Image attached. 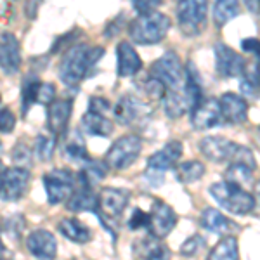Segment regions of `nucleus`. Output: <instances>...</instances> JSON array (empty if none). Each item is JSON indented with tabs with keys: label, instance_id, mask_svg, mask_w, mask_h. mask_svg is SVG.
Returning a JSON list of instances; mask_svg holds the SVG:
<instances>
[{
	"label": "nucleus",
	"instance_id": "f257e3e1",
	"mask_svg": "<svg viewBox=\"0 0 260 260\" xmlns=\"http://www.w3.org/2000/svg\"><path fill=\"white\" fill-rule=\"evenodd\" d=\"M104 56L103 47H90L87 44H78L68 47L59 62V78L64 85H78L89 75L95 62Z\"/></svg>",
	"mask_w": 260,
	"mask_h": 260
},
{
	"label": "nucleus",
	"instance_id": "f03ea898",
	"mask_svg": "<svg viewBox=\"0 0 260 260\" xmlns=\"http://www.w3.org/2000/svg\"><path fill=\"white\" fill-rule=\"evenodd\" d=\"M200 151L205 158H208L213 163H245L251 169H257L253 153L245 146L236 144L225 137H205L200 141Z\"/></svg>",
	"mask_w": 260,
	"mask_h": 260
},
{
	"label": "nucleus",
	"instance_id": "7ed1b4c3",
	"mask_svg": "<svg viewBox=\"0 0 260 260\" xmlns=\"http://www.w3.org/2000/svg\"><path fill=\"white\" fill-rule=\"evenodd\" d=\"M172 26L169 16L161 12H149V14H139L128 26V37L132 42L139 45H153L161 42L167 37Z\"/></svg>",
	"mask_w": 260,
	"mask_h": 260
},
{
	"label": "nucleus",
	"instance_id": "20e7f679",
	"mask_svg": "<svg viewBox=\"0 0 260 260\" xmlns=\"http://www.w3.org/2000/svg\"><path fill=\"white\" fill-rule=\"evenodd\" d=\"M208 192L222 208H225L234 215H248L255 210V205H257L255 196L250 191L234 186L228 180L212 184L208 187Z\"/></svg>",
	"mask_w": 260,
	"mask_h": 260
},
{
	"label": "nucleus",
	"instance_id": "39448f33",
	"mask_svg": "<svg viewBox=\"0 0 260 260\" xmlns=\"http://www.w3.org/2000/svg\"><path fill=\"white\" fill-rule=\"evenodd\" d=\"M142 151V139L139 136H134V134H127V136L120 137L113 142V146L108 149L106 153V161L108 167L115 170H125L132 165L134 161L139 158Z\"/></svg>",
	"mask_w": 260,
	"mask_h": 260
},
{
	"label": "nucleus",
	"instance_id": "423d86ee",
	"mask_svg": "<svg viewBox=\"0 0 260 260\" xmlns=\"http://www.w3.org/2000/svg\"><path fill=\"white\" fill-rule=\"evenodd\" d=\"M151 77L158 78L167 90H179L184 82V64L175 52H165L151 64Z\"/></svg>",
	"mask_w": 260,
	"mask_h": 260
},
{
	"label": "nucleus",
	"instance_id": "0eeeda50",
	"mask_svg": "<svg viewBox=\"0 0 260 260\" xmlns=\"http://www.w3.org/2000/svg\"><path fill=\"white\" fill-rule=\"evenodd\" d=\"M208 14V0H180L177 19L180 30L187 37H196L203 30Z\"/></svg>",
	"mask_w": 260,
	"mask_h": 260
},
{
	"label": "nucleus",
	"instance_id": "6e6552de",
	"mask_svg": "<svg viewBox=\"0 0 260 260\" xmlns=\"http://www.w3.org/2000/svg\"><path fill=\"white\" fill-rule=\"evenodd\" d=\"M49 205H59L70 198L77 186V177L66 169H54L42 177Z\"/></svg>",
	"mask_w": 260,
	"mask_h": 260
},
{
	"label": "nucleus",
	"instance_id": "1a4fd4ad",
	"mask_svg": "<svg viewBox=\"0 0 260 260\" xmlns=\"http://www.w3.org/2000/svg\"><path fill=\"white\" fill-rule=\"evenodd\" d=\"M115 120L123 127H136L149 120L151 108L136 95H123L113 108Z\"/></svg>",
	"mask_w": 260,
	"mask_h": 260
},
{
	"label": "nucleus",
	"instance_id": "9d476101",
	"mask_svg": "<svg viewBox=\"0 0 260 260\" xmlns=\"http://www.w3.org/2000/svg\"><path fill=\"white\" fill-rule=\"evenodd\" d=\"M31 174L24 167H11L6 169L0 186V198L6 201H18L26 194L28 186H30Z\"/></svg>",
	"mask_w": 260,
	"mask_h": 260
},
{
	"label": "nucleus",
	"instance_id": "9b49d317",
	"mask_svg": "<svg viewBox=\"0 0 260 260\" xmlns=\"http://www.w3.org/2000/svg\"><path fill=\"white\" fill-rule=\"evenodd\" d=\"M148 215H149V224H148L149 234L160 238V240L167 238L172 231H174V228L177 225V219H179L174 208L161 200H154L153 207H151V212Z\"/></svg>",
	"mask_w": 260,
	"mask_h": 260
},
{
	"label": "nucleus",
	"instance_id": "f8f14e48",
	"mask_svg": "<svg viewBox=\"0 0 260 260\" xmlns=\"http://www.w3.org/2000/svg\"><path fill=\"white\" fill-rule=\"evenodd\" d=\"M130 200V192L121 187H104L98 196V208L99 215H103V219H118L127 208Z\"/></svg>",
	"mask_w": 260,
	"mask_h": 260
},
{
	"label": "nucleus",
	"instance_id": "ddd939ff",
	"mask_svg": "<svg viewBox=\"0 0 260 260\" xmlns=\"http://www.w3.org/2000/svg\"><path fill=\"white\" fill-rule=\"evenodd\" d=\"M215 66L220 77L224 78H238L243 75L246 68V61L243 56L233 50L225 44L215 45Z\"/></svg>",
	"mask_w": 260,
	"mask_h": 260
},
{
	"label": "nucleus",
	"instance_id": "4468645a",
	"mask_svg": "<svg viewBox=\"0 0 260 260\" xmlns=\"http://www.w3.org/2000/svg\"><path fill=\"white\" fill-rule=\"evenodd\" d=\"M71 111H73V101L71 99H54L47 104V128L54 137L59 139L64 136L68 128Z\"/></svg>",
	"mask_w": 260,
	"mask_h": 260
},
{
	"label": "nucleus",
	"instance_id": "2eb2a0df",
	"mask_svg": "<svg viewBox=\"0 0 260 260\" xmlns=\"http://www.w3.org/2000/svg\"><path fill=\"white\" fill-rule=\"evenodd\" d=\"M222 121L220 106L217 99L200 101L191 111V123L196 130H210Z\"/></svg>",
	"mask_w": 260,
	"mask_h": 260
},
{
	"label": "nucleus",
	"instance_id": "dca6fc26",
	"mask_svg": "<svg viewBox=\"0 0 260 260\" xmlns=\"http://www.w3.org/2000/svg\"><path fill=\"white\" fill-rule=\"evenodd\" d=\"M220 115L225 123L240 125L248 120V104L243 95H238L234 92H225L219 99Z\"/></svg>",
	"mask_w": 260,
	"mask_h": 260
},
{
	"label": "nucleus",
	"instance_id": "f3484780",
	"mask_svg": "<svg viewBox=\"0 0 260 260\" xmlns=\"http://www.w3.org/2000/svg\"><path fill=\"white\" fill-rule=\"evenodd\" d=\"M21 68V45L12 33L0 35V70L6 75L18 73Z\"/></svg>",
	"mask_w": 260,
	"mask_h": 260
},
{
	"label": "nucleus",
	"instance_id": "a211bd4d",
	"mask_svg": "<svg viewBox=\"0 0 260 260\" xmlns=\"http://www.w3.org/2000/svg\"><path fill=\"white\" fill-rule=\"evenodd\" d=\"M26 248L37 258H54L57 253V241L50 231L37 229L28 234Z\"/></svg>",
	"mask_w": 260,
	"mask_h": 260
},
{
	"label": "nucleus",
	"instance_id": "6ab92c4d",
	"mask_svg": "<svg viewBox=\"0 0 260 260\" xmlns=\"http://www.w3.org/2000/svg\"><path fill=\"white\" fill-rule=\"evenodd\" d=\"M182 142L180 141H170L169 144H165L160 151H156L154 154H151L148 160V169L156 170L165 174L167 170L175 169L177 161L182 156Z\"/></svg>",
	"mask_w": 260,
	"mask_h": 260
},
{
	"label": "nucleus",
	"instance_id": "aec40b11",
	"mask_svg": "<svg viewBox=\"0 0 260 260\" xmlns=\"http://www.w3.org/2000/svg\"><path fill=\"white\" fill-rule=\"evenodd\" d=\"M116 57H118V77L121 78L134 77L142 68L141 56L127 40L118 44V47H116Z\"/></svg>",
	"mask_w": 260,
	"mask_h": 260
},
{
	"label": "nucleus",
	"instance_id": "412c9836",
	"mask_svg": "<svg viewBox=\"0 0 260 260\" xmlns=\"http://www.w3.org/2000/svg\"><path fill=\"white\" fill-rule=\"evenodd\" d=\"M66 208L70 212L80 213V212H98V194L92 191V187L80 186L75 187L70 198L66 200Z\"/></svg>",
	"mask_w": 260,
	"mask_h": 260
},
{
	"label": "nucleus",
	"instance_id": "4be33fe9",
	"mask_svg": "<svg viewBox=\"0 0 260 260\" xmlns=\"http://www.w3.org/2000/svg\"><path fill=\"white\" fill-rule=\"evenodd\" d=\"M82 128L85 134L94 137H110L115 128V123L108 118L104 113H98L89 110L82 116Z\"/></svg>",
	"mask_w": 260,
	"mask_h": 260
},
{
	"label": "nucleus",
	"instance_id": "5701e85b",
	"mask_svg": "<svg viewBox=\"0 0 260 260\" xmlns=\"http://www.w3.org/2000/svg\"><path fill=\"white\" fill-rule=\"evenodd\" d=\"M57 229L64 238H68L70 241L73 243H89L92 240V231L89 225H85L83 222H80L75 217H70V219H62L57 224Z\"/></svg>",
	"mask_w": 260,
	"mask_h": 260
},
{
	"label": "nucleus",
	"instance_id": "b1692460",
	"mask_svg": "<svg viewBox=\"0 0 260 260\" xmlns=\"http://www.w3.org/2000/svg\"><path fill=\"white\" fill-rule=\"evenodd\" d=\"M134 255L141 258H169L170 257V251L165 248V246L160 243V238L149 236L142 238L141 241H137V245L134 246Z\"/></svg>",
	"mask_w": 260,
	"mask_h": 260
},
{
	"label": "nucleus",
	"instance_id": "393cba45",
	"mask_svg": "<svg viewBox=\"0 0 260 260\" xmlns=\"http://www.w3.org/2000/svg\"><path fill=\"white\" fill-rule=\"evenodd\" d=\"M253 170L251 167L245 165V163H231L228 167V170L224 172V180L234 184L238 187H243V189H251L255 184V177H253Z\"/></svg>",
	"mask_w": 260,
	"mask_h": 260
},
{
	"label": "nucleus",
	"instance_id": "a878e982",
	"mask_svg": "<svg viewBox=\"0 0 260 260\" xmlns=\"http://www.w3.org/2000/svg\"><path fill=\"white\" fill-rule=\"evenodd\" d=\"M106 175H108L106 161L92 160L90 158L87 163H83V169L80 170V174H78L77 182L80 184V186L94 187L95 184H99Z\"/></svg>",
	"mask_w": 260,
	"mask_h": 260
},
{
	"label": "nucleus",
	"instance_id": "bb28decb",
	"mask_svg": "<svg viewBox=\"0 0 260 260\" xmlns=\"http://www.w3.org/2000/svg\"><path fill=\"white\" fill-rule=\"evenodd\" d=\"M163 110L169 118H180L186 113H189L186 98L182 94V87L179 90H167L163 95Z\"/></svg>",
	"mask_w": 260,
	"mask_h": 260
},
{
	"label": "nucleus",
	"instance_id": "cd10ccee",
	"mask_svg": "<svg viewBox=\"0 0 260 260\" xmlns=\"http://www.w3.org/2000/svg\"><path fill=\"white\" fill-rule=\"evenodd\" d=\"M238 14H240V0H215V6H213V23L219 28L225 26Z\"/></svg>",
	"mask_w": 260,
	"mask_h": 260
},
{
	"label": "nucleus",
	"instance_id": "c85d7f7f",
	"mask_svg": "<svg viewBox=\"0 0 260 260\" xmlns=\"http://www.w3.org/2000/svg\"><path fill=\"white\" fill-rule=\"evenodd\" d=\"M210 260H238L240 250H238V240L234 236H225L217 243V246L208 253Z\"/></svg>",
	"mask_w": 260,
	"mask_h": 260
},
{
	"label": "nucleus",
	"instance_id": "c756f323",
	"mask_svg": "<svg viewBox=\"0 0 260 260\" xmlns=\"http://www.w3.org/2000/svg\"><path fill=\"white\" fill-rule=\"evenodd\" d=\"M175 177L179 182L182 184H191L200 180L205 175V165L201 161L189 160V161H182L180 165H175Z\"/></svg>",
	"mask_w": 260,
	"mask_h": 260
},
{
	"label": "nucleus",
	"instance_id": "7c9ffc66",
	"mask_svg": "<svg viewBox=\"0 0 260 260\" xmlns=\"http://www.w3.org/2000/svg\"><path fill=\"white\" fill-rule=\"evenodd\" d=\"M200 222L205 229L215 234H224L229 228L228 219L219 210H215V208H205L203 213H201Z\"/></svg>",
	"mask_w": 260,
	"mask_h": 260
},
{
	"label": "nucleus",
	"instance_id": "2f4dec72",
	"mask_svg": "<svg viewBox=\"0 0 260 260\" xmlns=\"http://www.w3.org/2000/svg\"><path fill=\"white\" fill-rule=\"evenodd\" d=\"M40 80L31 75V77H26L23 82V115H26L28 110L31 108V104L37 103V90H39Z\"/></svg>",
	"mask_w": 260,
	"mask_h": 260
},
{
	"label": "nucleus",
	"instance_id": "473e14b6",
	"mask_svg": "<svg viewBox=\"0 0 260 260\" xmlns=\"http://www.w3.org/2000/svg\"><path fill=\"white\" fill-rule=\"evenodd\" d=\"M64 151H66V156L75 163H87L90 160L89 153H87V149H85V144L82 142L80 137H73V139L66 144Z\"/></svg>",
	"mask_w": 260,
	"mask_h": 260
},
{
	"label": "nucleus",
	"instance_id": "72a5a7b5",
	"mask_svg": "<svg viewBox=\"0 0 260 260\" xmlns=\"http://www.w3.org/2000/svg\"><path fill=\"white\" fill-rule=\"evenodd\" d=\"M56 141L57 137H49V136H39L35 141V154L37 158L42 161L45 160H50L52 158V153H54V148H56Z\"/></svg>",
	"mask_w": 260,
	"mask_h": 260
},
{
	"label": "nucleus",
	"instance_id": "f704fd0d",
	"mask_svg": "<svg viewBox=\"0 0 260 260\" xmlns=\"http://www.w3.org/2000/svg\"><path fill=\"white\" fill-rule=\"evenodd\" d=\"M142 90H144V94L148 95L149 99L160 101V99H163V95H165L167 87L163 85V83L158 80V78L149 77V78H146L144 83H142Z\"/></svg>",
	"mask_w": 260,
	"mask_h": 260
},
{
	"label": "nucleus",
	"instance_id": "c9c22d12",
	"mask_svg": "<svg viewBox=\"0 0 260 260\" xmlns=\"http://www.w3.org/2000/svg\"><path fill=\"white\" fill-rule=\"evenodd\" d=\"M205 245H207L205 238L201 236V234H194V236L187 238V240L182 243L180 253H182L184 257H194L196 253H200V251L205 248Z\"/></svg>",
	"mask_w": 260,
	"mask_h": 260
},
{
	"label": "nucleus",
	"instance_id": "e433bc0d",
	"mask_svg": "<svg viewBox=\"0 0 260 260\" xmlns=\"http://www.w3.org/2000/svg\"><path fill=\"white\" fill-rule=\"evenodd\" d=\"M23 229H24L23 215H12V217H9V219L6 220V225H4V231H6V234H9L12 240H16V238L19 240Z\"/></svg>",
	"mask_w": 260,
	"mask_h": 260
},
{
	"label": "nucleus",
	"instance_id": "4c0bfd02",
	"mask_svg": "<svg viewBox=\"0 0 260 260\" xmlns=\"http://www.w3.org/2000/svg\"><path fill=\"white\" fill-rule=\"evenodd\" d=\"M56 99V87L54 83H42L39 85V90H37V103L40 104H50L52 101Z\"/></svg>",
	"mask_w": 260,
	"mask_h": 260
},
{
	"label": "nucleus",
	"instance_id": "58836bf2",
	"mask_svg": "<svg viewBox=\"0 0 260 260\" xmlns=\"http://www.w3.org/2000/svg\"><path fill=\"white\" fill-rule=\"evenodd\" d=\"M16 127V115L12 113L9 108H4L0 110V132L9 134Z\"/></svg>",
	"mask_w": 260,
	"mask_h": 260
},
{
	"label": "nucleus",
	"instance_id": "ea45409f",
	"mask_svg": "<svg viewBox=\"0 0 260 260\" xmlns=\"http://www.w3.org/2000/svg\"><path fill=\"white\" fill-rule=\"evenodd\" d=\"M163 4V0H132V7L137 14H149L154 12Z\"/></svg>",
	"mask_w": 260,
	"mask_h": 260
},
{
	"label": "nucleus",
	"instance_id": "a19ab883",
	"mask_svg": "<svg viewBox=\"0 0 260 260\" xmlns=\"http://www.w3.org/2000/svg\"><path fill=\"white\" fill-rule=\"evenodd\" d=\"M148 224H149V215L146 212H142L141 208H136L132 213V217L128 219V228L137 231V229H148Z\"/></svg>",
	"mask_w": 260,
	"mask_h": 260
},
{
	"label": "nucleus",
	"instance_id": "79ce46f5",
	"mask_svg": "<svg viewBox=\"0 0 260 260\" xmlns=\"http://www.w3.org/2000/svg\"><path fill=\"white\" fill-rule=\"evenodd\" d=\"M12 160L21 167V163H30L31 161V149L26 148L24 144H16L12 151Z\"/></svg>",
	"mask_w": 260,
	"mask_h": 260
},
{
	"label": "nucleus",
	"instance_id": "37998d69",
	"mask_svg": "<svg viewBox=\"0 0 260 260\" xmlns=\"http://www.w3.org/2000/svg\"><path fill=\"white\" fill-rule=\"evenodd\" d=\"M89 110L98 111V113H104V115H106V113L111 110V104H110V101L104 99V98H90Z\"/></svg>",
	"mask_w": 260,
	"mask_h": 260
},
{
	"label": "nucleus",
	"instance_id": "c03bdc74",
	"mask_svg": "<svg viewBox=\"0 0 260 260\" xmlns=\"http://www.w3.org/2000/svg\"><path fill=\"white\" fill-rule=\"evenodd\" d=\"M241 47L245 52H250V54H255V56H257L258 54V40L253 39V37H251V39H245L241 42Z\"/></svg>",
	"mask_w": 260,
	"mask_h": 260
},
{
	"label": "nucleus",
	"instance_id": "a18cd8bd",
	"mask_svg": "<svg viewBox=\"0 0 260 260\" xmlns=\"http://www.w3.org/2000/svg\"><path fill=\"white\" fill-rule=\"evenodd\" d=\"M243 2H245L246 9H248L251 14H255V16L258 14V0H243Z\"/></svg>",
	"mask_w": 260,
	"mask_h": 260
},
{
	"label": "nucleus",
	"instance_id": "49530a36",
	"mask_svg": "<svg viewBox=\"0 0 260 260\" xmlns=\"http://www.w3.org/2000/svg\"><path fill=\"white\" fill-rule=\"evenodd\" d=\"M4 172H6V165L0 161V186H2V179H4Z\"/></svg>",
	"mask_w": 260,
	"mask_h": 260
},
{
	"label": "nucleus",
	"instance_id": "de8ad7c7",
	"mask_svg": "<svg viewBox=\"0 0 260 260\" xmlns=\"http://www.w3.org/2000/svg\"><path fill=\"white\" fill-rule=\"evenodd\" d=\"M4 255V245H2V240H0V257Z\"/></svg>",
	"mask_w": 260,
	"mask_h": 260
},
{
	"label": "nucleus",
	"instance_id": "09e8293b",
	"mask_svg": "<svg viewBox=\"0 0 260 260\" xmlns=\"http://www.w3.org/2000/svg\"><path fill=\"white\" fill-rule=\"evenodd\" d=\"M0 151H2V142H0Z\"/></svg>",
	"mask_w": 260,
	"mask_h": 260
},
{
	"label": "nucleus",
	"instance_id": "8fccbe9b",
	"mask_svg": "<svg viewBox=\"0 0 260 260\" xmlns=\"http://www.w3.org/2000/svg\"><path fill=\"white\" fill-rule=\"evenodd\" d=\"M0 101H2V98H0Z\"/></svg>",
	"mask_w": 260,
	"mask_h": 260
}]
</instances>
